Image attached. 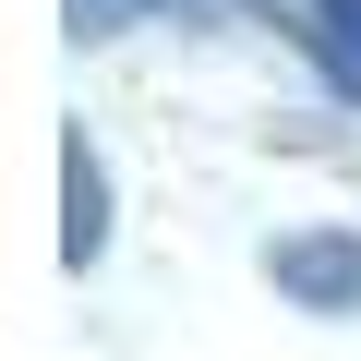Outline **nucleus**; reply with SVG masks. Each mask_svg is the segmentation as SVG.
<instances>
[{"instance_id": "20e7f679", "label": "nucleus", "mask_w": 361, "mask_h": 361, "mask_svg": "<svg viewBox=\"0 0 361 361\" xmlns=\"http://www.w3.org/2000/svg\"><path fill=\"white\" fill-rule=\"evenodd\" d=\"M133 13H157V0H73V37H121Z\"/></svg>"}, {"instance_id": "f257e3e1", "label": "nucleus", "mask_w": 361, "mask_h": 361, "mask_svg": "<svg viewBox=\"0 0 361 361\" xmlns=\"http://www.w3.org/2000/svg\"><path fill=\"white\" fill-rule=\"evenodd\" d=\"M265 277L301 301V313H361V229H289L265 253Z\"/></svg>"}, {"instance_id": "7ed1b4c3", "label": "nucleus", "mask_w": 361, "mask_h": 361, "mask_svg": "<svg viewBox=\"0 0 361 361\" xmlns=\"http://www.w3.org/2000/svg\"><path fill=\"white\" fill-rule=\"evenodd\" d=\"M301 37H313L325 85H337V97H361V0H301Z\"/></svg>"}, {"instance_id": "f03ea898", "label": "nucleus", "mask_w": 361, "mask_h": 361, "mask_svg": "<svg viewBox=\"0 0 361 361\" xmlns=\"http://www.w3.org/2000/svg\"><path fill=\"white\" fill-rule=\"evenodd\" d=\"M61 180H73V229H61V265H97V253H109V169H97V145H85V133L61 145Z\"/></svg>"}]
</instances>
